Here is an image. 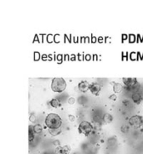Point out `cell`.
<instances>
[{
	"label": "cell",
	"instance_id": "cell-1",
	"mask_svg": "<svg viewBox=\"0 0 143 154\" xmlns=\"http://www.w3.org/2000/svg\"><path fill=\"white\" fill-rule=\"evenodd\" d=\"M45 125L49 129L60 128L62 125V119L54 113H50L45 118Z\"/></svg>",
	"mask_w": 143,
	"mask_h": 154
},
{
	"label": "cell",
	"instance_id": "cell-2",
	"mask_svg": "<svg viewBox=\"0 0 143 154\" xmlns=\"http://www.w3.org/2000/svg\"><path fill=\"white\" fill-rule=\"evenodd\" d=\"M66 88V82L63 78H54L51 82V89L54 92H63Z\"/></svg>",
	"mask_w": 143,
	"mask_h": 154
},
{
	"label": "cell",
	"instance_id": "cell-3",
	"mask_svg": "<svg viewBox=\"0 0 143 154\" xmlns=\"http://www.w3.org/2000/svg\"><path fill=\"white\" fill-rule=\"evenodd\" d=\"M79 132L81 134H84L85 136L90 135L92 132L93 130V127L90 122L88 121H82L80 122V124L79 125Z\"/></svg>",
	"mask_w": 143,
	"mask_h": 154
},
{
	"label": "cell",
	"instance_id": "cell-4",
	"mask_svg": "<svg viewBox=\"0 0 143 154\" xmlns=\"http://www.w3.org/2000/svg\"><path fill=\"white\" fill-rule=\"evenodd\" d=\"M130 124L134 127L135 128L137 129H141V131L142 130L143 127V118L140 116H131L129 121Z\"/></svg>",
	"mask_w": 143,
	"mask_h": 154
},
{
	"label": "cell",
	"instance_id": "cell-5",
	"mask_svg": "<svg viewBox=\"0 0 143 154\" xmlns=\"http://www.w3.org/2000/svg\"><path fill=\"white\" fill-rule=\"evenodd\" d=\"M90 90L93 95L98 96L101 90V86L99 85L98 83H91L90 86Z\"/></svg>",
	"mask_w": 143,
	"mask_h": 154
},
{
	"label": "cell",
	"instance_id": "cell-6",
	"mask_svg": "<svg viewBox=\"0 0 143 154\" xmlns=\"http://www.w3.org/2000/svg\"><path fill=\"white\" fill-rule=\"evenodd\" d=\"M123 83L126 87H134L137 84L136 78H123Z\"/></svg>",
	"mask_w": 143,
	"mask_h": 154
},
{
	"label": "cell",
	"instance_id": "cell-7",
	"mask_svg": "<svg viewBox=\"0 0 143 154\" xmlns=\"http://www.w3.org/2000/svg\"><path fill=\"white\" fill-rule=\"evenodd\" d=\"M90 86H91V84H89L85 80H83V81L79 82L78 85L79 90L82 91V92H86L87 90H90Z\"/></svg>",
	"mask_w": 143,
	"mask_h": 154
},
{
	"label": "cell",
	"instance_id": "cell-8",
	"mask_svg": "<svg viewBox=\"0 0 143 154\" xmlns=\"http://www.w3.org/2000/svg\"><path fill=\"white\" fill-rule=\"evenodd\" d=\"M57 152L59 154H69L70 153V147L67 145L63 146V147H60L57 149Z\"/></svg>",
	"mask_w": 143,
	"mask_h": 154
},
{
	"label": "cell",
	"instance_id": "cell-9",
	"mask_svg": "<svg viewBox=\"0 0 143 154\" xmlns=\"http://www.w3.org/2000/svg\"><path fill=\"white\" fill-rule=\"evenodd\" d=\"M132 100L136 104H141V102H142V96L140 93L136 92L132 95Z\"/></svg>",
	"mask_w": 143,
	"mask_h": 154
},
{
	"label": "cell",
	"instance_id": "cell-10",
	"mask_svg": "<svg viewBox=\"0 0 143 154\" xmlns=\"http://www.w3.org/2000/svg\"><path fill=\"white\" fill-rule=\"evenodd\" d=\"M113 90L115 93H120L123 90V86L120 83H115L113 86Z\"/></svg>",
	"mask_w": 143,
	"mask_h": 154
},
{
	"label": "cell",
	"instance_id": "cell-11",
	"mask_svg": "<svg viewBox=\"0 0 143 154\" xmlns=\"http://www.w3.org/2000/svg\"><path fill=\"white\" fill-rule=\"evenodd\" d=\"M49 132L51 136H58L59 134L61 133V130L60 128H57V129H49Z\"/></svg>",
	"mask_w": 143,
	"mask_h": 154
},
{
	"label": "cell",
	"instance_id": "cell-12",
	"mask_svg": "<svg viewBox=\"0 0 143 154\" xmlns=\"http://www.w3.org/2000/svg\"><path fill=\"white\" fill-rule=\"evenodd\" d=\"M103 120H104L105 122H106V123H111L113 121V116L111 114H109V113H106L103 116Z\"/></svg>",
	"mask_w": 143,
	"mask_h": 154
},
{
	"label": "cell",
	"instance_id": "cell-13",
	"mask_svg": "<svg viewBox=\"0 0 143 154\" xmlns=\"http://www.w3.org/2000/svg\"><path fill=\"white\" fill-rule=\"evenodd\" d=\"M34 126H29V131H28V140L29 141H33L34 138Z\"/></svg>",
	"mask_w": 143,
	"mask_h": 154
},
{
	"label": "cell",
	"instance_id": "cell-14",
	"mask_svg": "<svg viewBox=\"0 0 143 154\" xmlns=\"http://www.w3.org/2000/svg\"><path fill=\"white\" fill-rule=\"evenodd\" d=\"M50 106L54 108H57V107H59L60 106V102L57 99H53V100L50 101Z\"/></svg>",
	"mask_w": 143,
	"mask_h": 154
},
{
	"label": "cell",
	"instance_id": "cell-15",
	"mask_svg": "<svg viewBox=\"0 0 143 154\" xmlns=\"http://www.w3.org/2000/svg\"><path fill=\"white\" fill-rule=\"evenodd\" d=\"M42 131V127L39 124H36L34 126V133H40Z\"/></svg>",
	"mask_w": 143,
	"mask_h": 154
},
{
	"label": "cell",
	"instance_id": "cell-16",
	"mask_svg": "<svg viewBox=\"0 0 143 154\" xmlns=\"http://www.w3.org/2000/svg\"><path fill=\"white\" fill-rule=\"evenodd\" d=\"M75 102V98H74V97H70V98H69V100H68V103H69L70 105H73Z\"/></svg>",
	"mask_w": 143,
	"mask_h": 154
},
{
	"label": "cell",
	"instance_id": "cell-17",
	"mask_svg": "<svg viewBox=\"0 0 143 154\" xmlns=\"http://www.w3.org/2000/svg\"><path fill=\"white\" fill-rule=\"evenodd\" d=\"M120 129H121V131H122V132H124V133H126V132H127V131H128V127H127L126 126H125V125H124V126H122Z\"/></svg>",
	"mask_w": 143,
	"mask_h": 154
},
{
	"label": "cell",
	"instance_id": "cell-18",
	"mask_svg": "<svg viewBox=\"0 0 143 154\" xmlns=\"http://www.w3.org/2000/svg\"><path fill=\"white\" fill-rule=\"evenodd\" d=\"M109 99H110V100H111V101H117V97L116 95H111V96H110Z\"/></svg>",
	"mask_w": 143,
	"mask_h": 154
},
{
	"label": "cell",
	"instance_id": "cell-19",
	"mask_svg": "<svg viewBox=\"0 0 143 154\" xmlns=\"http://www.w3.org/2000/svg\"><path fill=\"white\" fill-rule=\"evenodd\" d=\"M36 121V117H35V116L34 115V114H31V115H30V121L34 122V121Z\"/></svg>",
	"mask_w": 143,
	"mask_h": 154
},
{
	"label": "cell",
	"instance_id": "cell-20",
	"mask_svg": "<svg viewBox=\"0 0 143 154\" xmlns=\"http://www.w3.org/2000/svg\"><path fill=\"white\" fill-rule=\"evenodd\" d=\"M69 119H70V121H74L75 120V116L73 115H69Z\"/></svg>",
	"mask_w": 143,
	"mask_h": 154
}]
</instances>
